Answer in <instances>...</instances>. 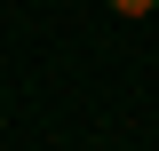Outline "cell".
<instances>
[{
  "instance_id": "obj_1",
  "label": "cell",
  "mask_w": 159,
  "mask_h": 151,
  "mask_svg": "<svg viewBox=\"0 0 159 151\" xmlns=\"http://www.w3.org/2000/svg\"><path fill=\"white\" fill-rule=\"evenodd\" d=\"M111 16H159V0H103Z\"/></svg>"
}]
</instances>
